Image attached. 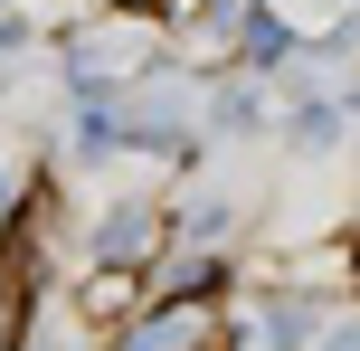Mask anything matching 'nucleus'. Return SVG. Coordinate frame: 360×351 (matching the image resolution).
<instances>
[{
	"instance_id": "1",
	"label": "nucleus",
	"mask_w": 360,
	"mask_h": 351,
	"mask_svg": "<svg viewBox=\"0 0 360 351\" xmlns=\"http://www.w3.org/2000/svg\"><path fill=\"white\" fill-rule=\"evenodd\" d=\"M38 276H48V181L29 190V219L0 238V351H29V323H38Z\"/></svg>"
},
{
	"instance_id": "2",
	"label": "nucleus",
	"mask_w": 360,
	"mask_h": 351,
	"mask_svg": "<svg viewBox=\"0 0 360 351\" xmlns=\"http://www.w3.org/2000/svg\"><path fill=\"white\" fill-rule=\"evenodd\" d=\"M351 285H360V247H351Z\"/></svg>"
}]
</instances>
